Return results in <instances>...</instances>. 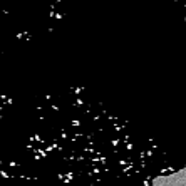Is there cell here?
<instances>
[{
	"label": "cell",
	"mask_w": 186,
	"mask_h": 186,
	"mask_svg": "<svg viewBox=\"0 0 186 186\" xmlns=\"http://www.w3.org/2000/svg\"><path fill=\"white\" fill-rule=\"evenodd\" d=\"M60 0H0V45H14L52 30Z\"/></svg>",
	"instance_id": "6da1fadb"
}]
</instances>
